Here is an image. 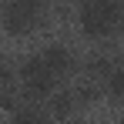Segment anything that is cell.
I'll list each match as a JSON object with an SVG mask.
<instances>
[{"instance_id": "obj_1", "label": "cell", "mask_w": 124, "mask_h": 124, "mask_svg": "<svg viewBox=\"0 0 124 124\" xmlns=\"http://www.w3.org/2000/svg\"><path fill=\"white\" fill-rule=\"evenodd\" d=\"M121 20V0H87L77 14V23H81L84 37H107Z\"/></svg>"}, {"instance_id": "obj_2", "label": "cell", "mask_w": 124, "mask_h": 124, "mask_svg": "<svg viewBox=\"0 0 124 124\" xmlns=\"http://www.w3.org/2000/svg\"><path fill=\"white\" fill-rule=\"evenodd\" d=\"M20 77H23V91L30 97H50L54 94V84H57V74L44 64V57H27L20 64Z\"/></svg>"}, {"instance_id": "obj_3", "label": "cell", "mask_w": 124, "mask_h": 124, "mask_svg": "<svg viewBox=\"0 0 124 124\" xmlns=\"http://www.w3.org/2000/svg\"><path fill=\"white\" fill-rule=\"evenodd\" d=\"M44 17V3L40 0H10L7 10H3V20H7V34L20 37L27 30H34Z\"/></svg>"}, {"instance_id": "obj_4", "label": "cell", "mask_w": 124, "mask_h": 124, "mask_svg": "<svg viewBox=\"0 0 124 124\" xmlns=\"http://www.w3.org/2000/svg\"><path fill=\"white\" fill-rule=\"evenodd\" d=\"M44 64H47V67H50V70H54V74H57V77H61V74H67V70H70V50H67V47H61V44H50V47H44Z\"/></svg>"}, {"instance_id": "obj_5", "label": "cell", "mask_w": 124, "mask_h": 124, "mask_svg": "<svg viewBox=\"0 0 124 124\" xmlns=\"http://www.w3.org/2000/svg\"><path fill=\"white\" fill-rule=\"evenodd\" d=\"M14 124H47L37 107H20V111H14Z\"/></svg>"}, {"instance_id": "obj_6", "label": "cell", "mask_w": 124, "mask_h": 124, "mask_svg": "<svg viewBox=\"0 0 124 124\" xmlns=\"http://www.w3.org/2000/svg\"><path fill=\"white\" fill-rule=\"evenodd\" d=\"M107 87H111V94H114V97H124V67L111 70V77H107Z\"/></svg>"}, {"instance_id": "obj_7", "label": "cell", "mask_w": 124, "mask_h": 124, "mask_svg": "<svg viewBox=\"0 0 124 124\" xmlns=\"http://www.w3.org/2000/svg\"><path fill=\"white\" fill-rule=\"evenodd\" d=\"M54 111H57V114H61V117H64V114L70 111V97H64V94H61V97L54 101Z\"/></svg>"}]
</instances>
